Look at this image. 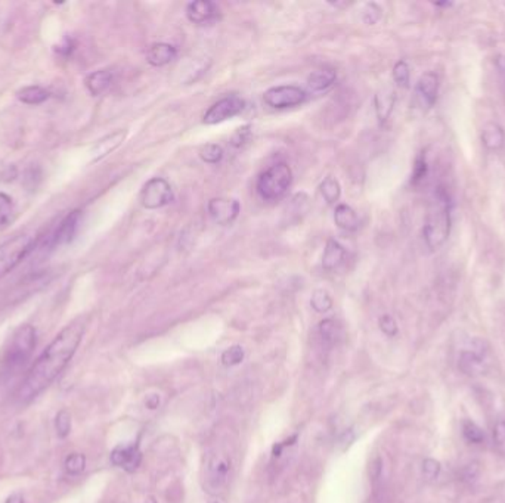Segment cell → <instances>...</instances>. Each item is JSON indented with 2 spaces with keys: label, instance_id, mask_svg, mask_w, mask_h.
Here are the masks:
<instances>
[{
  "label": "cell",
  "instance_id": "obj_1",
  "mask_svg": "<svg viewBox=\"0 0 505 503\" xmlns=\"http://www.w3.org/2000/svg\"><path fill=\"white\" fill-rule=\"evenodd\" d=\"M86 331V319L78 317L61 331L48 349L36 360L31 371L16 391L18 403L27 405L43 393L63 372L82 343Z\"/></svg>",
  "mask_w": 505,
  "mask_h": 503
},
{
  "label": "cell",
  "instance_id": "obj_2",
  "mask_svg": "<svg viewBox=\"0 0 505 503\" xmlns=\"http://www.w3.org/2000/svg\"><path fill=\"white\" fill-rule=\"evenodd\" d=\"M451 226L452 220L448 196L439 191L437 201L434 203V207L429 211L426 223L422 228L424 243L432 251L442 248L451 235Z\"/></svg>",
  "mask_w": 505,
  "mask_h": 503
},
{
  "label": "cell",
  "instance_id": "obj_3",
  "mask_svg": "<svg viewBox=\"0 0 505 503\" xmlns=\"http://www.w3.org/2000/svg\"><path fill=\"white\" fill-rule=\"evenodd\" d=\"M36 347V329L31 325L19 328L11 341V346L4 359V371L6 374H15L31 356Z\"/></svg>",
  "mask_w": 505,
  "mask_h": 503
},
{
  "label": "cell",
  "instance_id": "obj_4",
  "mask_svg": "<svg viewBox=\"0 0 505 503\" xmlns=\"http://www.w3.org/2000/svg\"><path fill=\"white\" fill-rule=\"evenodd\" d=\"M293 182V171L288 164L278 163L269 167L265 173H261L257 179V192L266 199L274 201L286 195Z\"/></svg>",
  "mask_w": 505,
  "mask_h": 503
},
{
  "label": "cell",
  "instance_id": "obj_5",
  "mask_svg": "<svg viewBox=\"0 0 505 503\" xmlns=\"http://www.w3.org/2000/svg\"><path fill=\"white\" fill-rule=\"evenodd\" d=\"M36 245V236L28 233L16 235L0 245V279L11 273Z\"/></svg>",
  "mask_w": 505,
  "mask_h": 503
},
{
  "label": "cell",
  "instance_id": "obj_6",
  "mask_svg": "<svg viewBox=\"0 0 505 503\" xmlns=\"http://www.w3.org/2000/svg\"><path fill=\"white\" fill-rule=\"evenodd\" d=\"M232 470L231 456L222 450H213L207 455L204 464V487L209 493L216 494L222 492L228 481Z\"/></svg>",
  "mask_w": 505,
  "mask_h": 503
},
{
  "label": "cell",
  "instance_id": "obj_7",
  "mask_svg": "<svg viewBox=\"0 0 505 503\" xmlns=\"http://www.w3.org/2000/svg\"><path fill=\"white\" fill-rule=\"evenodd\" d=\"M173 201V189L163 177H152L140 192V204L147 210H157L169 206Z\"/></svg>",
  "mask_w": 505,
  "mask_h": 503
},
{
  "label": "cell",
  "instance_id": "obj_8",
  "mask_svg": "<svg viewBox=\"0 0 505 503\" xmlns=\"http://www.w3.org/2000/svg\"><path fill=\"white\" fill-rule=\"evenodd\" d=\"M488 344L480 338L470 341L467 350H464L459 356V369L467 375H477L486 369Z\"/></svg>",
  "mask_w": 505,
  "mask_h": 503
},
{
  "label": "cell",
  "instance_id": "obj_9",
  "mask_svg": "<svg viewBox=\"0 0 505 503\" xmlns=\"http://www.w3.org/2000/svg\"><path fill=\"white\" fill-rule=\"evenodd\" d=\"M265 104L276 108L286 110L301 105L306 100V92L297 86H278L265 92Z\"/></svg>",
  "mask_w": 505,
  "mask_h": 503
},
{
  "label": "cell",
  "instance_id": "obj_10",
  "mask_svg": "<svg viewBox=\"0 0 505 503\" xmlns=\"http://www.w3.org/2000/svg\"><path fill=\"white\" fill-rule=\"evenodd\" d=\"M246 102L239 96H227L224 99L217 100L216 104H213L209 111L204 114L203 122L206 125H217L222 122H227V120L238 115L244 110Z\"/></svg>",
  "mask_w": 505,
  "mask_h": 503
},
{
  "label": "cell",
  "instance_id": "obj_11",
  "mask_svg": "<svg viewBox=\"0 0 505 503\" xmlns=\"http://www.w3.org/2000/svg\"><path fill=\"white\" fill-rule=\"evenodd\" d=\"M80 223H82V211L74 210V211L68 213L63 218V221H61V223L58 225L56 231L52 233V236L49 239V247L52 250H55L58 247L70 244L77 235Z\"/></svg>",
  "mask_w": 505,
  "mask_h": 503
},
{
  "label": "cell",
  "instance_id": "obj_12",
  "mask_svg": "<svg viewBox=\"0 0 505 503\" xmlns=\"http://www.w3.org/2000/svg\"><path fill=\"white\" fill-rule=\"evenodd\" d=\"M210 217L220 226H228L238 217L241 206L236 199L213 198L207 206Z\"/></svg>",
  "mask_w": 505,
  "mask_h": 503
},
{
  "label": "cell",
  "instance_id": "obj_13",
  "mask_svg": "<svg viewBox=\"0 0 505 503\" xmlns=\"http://www.w3.org/2000/svg\"><path fill=\"white\" fill-rule=\"evenodd\" d=\"M415 95L418 102L421 104V107L424 108H432L436 100H437V95H439V77L436 73L429 71L424 73L417 82L415 86Z\"/></svg>",
  "mask_w": 505,
  "mask_h": 503
},
{
  "label": "cell",
  "instance_id": "obj_14",
  "mask_svg": "<svg viewBox=\"0 0 505 503\" xmlns=\"http://www.w3.org/2000/svg\"><path fill=\"white\" fill-rule=\"evenodd\" d=\"M140 460H142V453H140L137 445L118 446L111 453V464L123 468L127 472L136 471L140 465Z\"/></svg>",
  "mask_w": 505,
  "mask_h": 503
},
{
  "label": "cell",
  "instance_id": "obj_15",
  "mask_svg": "<svg viewBox=\"0 0 505 503\" xmlns=\"http://www.w3.org/2000/svg\"><path fill=\"white\" fill-rule=\"evenodd\" d=\"M126 136H127V130H115V132L110 133L108 136L98 140L96 145L93 147V149L90 152L93 163H96V161L103 159L107 155H110L111 152H114L121 144L125 142Z\"/></svg>",
  "mask_w": 505,
  "mask_h": 503
},
{
  "label": "cell",
  "instance_id": "obj_16",
  "mask_svg": "<svg viewBox=\"0 0 505 503\" xmlns=\"http://www.w3.org/2000/svg\"><path fill=\"white\" fill-rule=\"evenodd\" d=\"M217 15V8L209 0H197L187 6V16L194 24H206Z\"/></svg>",
  "mask_w": 505,
  "mask_h": 503
},
{
  "label": "cell",
  "instance_id": "obj_17",
  "mask_svg": "<svg viewBox=\"0 0 505 503\" xmlns=\"http://www.w3.org/2000/svg\"><path fill=\"white\" fill-rule=\"evenodd\" d=\"M177 49L169 43H154L147 51V61L152 67H165L175 61Z\"/></svg>",
  "mask_w": 505,
  "mask_h": 503
},
{
  "label": "cell",
  "instance_id": "obj_18",
  "mask_svg": "<svg viewBox=\"0 0 505 503\" xmlns=\"http://www.w3.org/2000/svg\"><path fill=\"white\" fill-rule=\"evenodd\" d=\"M480 137L483 147L488 151H499L505 145V132L495 122H488L483 125Z\"/></svg>",
  "mask_w": 505,
  "mask_h": 503
},
{
  "label": "cell",
  "instance_id": "obj_19",
  "mask_svg": "<svg viewBox=\"0 0 505 503\" xmlns=\"http://www.w3.org/2000/svg\"><path fill=\"white\" fill-rule=\"evenodd\" d=\"M396 102V93L393 89L386 88L375 95V112L381 125H385L390 118Z\"/></svg>",
  "mask_w": 505,
  "mask_h": 503
},
{
  "label": "cell",
  "instance_id": "obj_20",
  "mask_svg": "<svg viewBox=\"0 0 505 503\" xmlns=\"http://www.w3.org/2000/svg\"><path fill=\"white\" fill-rule=\"evenodd\" d=\"M345 257H346L345 247H343L340 243H337V240L330 239L326 245L324 255H322V268L328 272H334L343 265Z\"/></svg>",
  "mask_w": 505,
  "mask_h": 503
},
{
  "label": "cell",
  "instance_id": "obj_21",
  "mask_svg": "<svg viewBox=\"0 0 505 503\" xmlns=\"http://www.w3.org/2000/svg\"><path fill=\"white\" fill-rule=\"evenodd\" d=\"M113 78L114 75L110 70H98L86 77L85 85L92 96H99L108 90L113 83Z\"/></svg>",
  "mask_w": 505,
  "mask_h": 503
},
{
  "label": "cell",
  "instance_id": "obj_22",
  "mask_svg": "<svg viewBox=\"0 0 505 503\" xmlns=\"http://www.w3.org/2000/svg\"><path fill=\"white\" fill-rule=\"evenodd\" d=\"M334 221L340 229L348 231V232H353L359 228V217H358L356 211L346 204H338L335 207Z\"/></svg>",
  "mask_w": 505,
  "mask_h": 503
},
{
  "label": "cell",
  "instance_id": "obj_23",
  "mask_svg": "<svg viewBox=\"0 0 505 503\" xmlns=\"http://www.w3.org/2000/svg\"><path fill=\"white\" fill-rule=\"evenodd\" d=\"M337 78V74L334 70H318L313 71L309 78H308V86L312 92H326L328 90Z\"/></svg>",
  "mask_w": 505,
  "mask_h": 503
},
{
  "label": "cell",
  "instance_id": "obj_24",
  "mask_svg": "<svg viewBox=\"0 0 505 503\" xmlns=\"http://www.w3.org/2000/svg\"><path fill=\"white\" fill-rule=\"evenodd\" d=\"M16 96L24 104L40 105V104L46 102V100L51 97V93L40 86H28V88L18 90Z\"/></svg>",
  "mask_w": 505,
  "mask_h": 503
},
{
  "label": "cell",
  "instance_id": "obj_25",
  "mask_svg": "<svg viewBox=\"0 0 505 503\" xmlns=\"http://www.w3.org/2000/svg\"><path fill=\"white\" fill-rule=\"evenodd\" d=\"M319 335L328 344H334L341 337V328L334 319H326L319 324Z\"/></svg>",
  "mask_w": 505,
  "mask_h": 503
},
{
  "label": "cell",
  "instance_id": "obj_26",
  "mask_svg": "<svg viewBox=\"0 0 505 503\" xmlns=\"http://www.w3.org/2000/svg\"><path fill=\"white\" fill-rule=\"evenodd\" d=\"M319 189H321L322 196H324V199L327 201V203H328L330 206L335 204L337 201L340 199L341 186H340V184H338V180L334 179V177H331V176L327 177V179L324 180V182L321 184Z\"/></svg>",
  "mask_w": 505,
  "mask_h": 503
},
{
  "label": "cell",
  "instance_id": "obj_27",
  "mask_svg": "<svg viewBox=\"0 0 505 503\" xmlns=\"http://www.w3.org/2000/svg\"><path fill=\"white\" fill-rule=\"evenodd\" d=\"M15 213V206L14 201L9 195L0 192V229L6 228Z\"/></svg>",
  "mask_w": 505,
  "mask_h": 503
},
{
  "label": "cell",
  "instance_id": "obj_28",
  "mask_svg": "<svg viewBox=\"0 0 505 503\" xmlns=\"http://www.w3.org/2000/svg\"><path fill=\"white\" fill-rule=\"evenodd\" d=\"M462 435L469 443H473V445H480V443L484 441V431L472 419L462 420Z\"/></svg>",
  "mask_w": 505,
  "mask_h": 503
},
{
  "label": "cell",
  "instance_id": "obj_29",
  "mask_svg": "<svg viewBox=\"0 0 505 503\" xmlns=\"http://www.w3.org/2000/svg\"><path fill=\"white\" fill-rule=\"evenodd\" d=\"M311 305L315 312L318 313H326L333 307V298L326 290H316L312 295Z\"/></svg>",
  "mask_w": 505,
  "mask_h": 503
},
{
  "label": "cell",
  "instance_id": "obj_30",
  "mask_svg": "<svg viewBox=\"0 0 505 503\" xmlns=\"http://www.w3.org/2000/svg\"><path fill=\"white\" fill-rule=\"evenodd\" d=\"M393 80L399 88H410L411 82V70L407 61H397L393 68Z\"/></svg>",
  "mask_w": 505,
  "mask_h": 503
},
{
  "label": "cell",
  "instance_id": "obj_31",
  "mask_svg": "<svg viewBox=\"0 0 505 503\" xmlns=\"http://www.w3.org/2000/svg\"><path fill=\"white\" fill-rule=\"evenodd\" d=\"M66 471L71 475H78L85 471L86 457L82 453H71L66 459Z\"/></svg>",
  "mask_w": 505,
  "mask_h": 503
},
{
  "label": "cell",
  "instance_id": "obj_32",
  "mask_svg": "<svg viewBox=\"0 0 505 503\" xmlns=\"http://www.w3.org/2000/svg\"><path fill=\"white\" fill-rule=\"evenodd\" d=\"M199 157L204 163L217 164L220 163V159L224 158V149H222V147L217 144H209L199 151Z\"/></svg>",
  "mask_w": 505,
  "mask_h": 503
},
{
  "label": "cell",
  "instance_id": "obj_33",
  "mask_svg": "<svg viewBox=\"0 0 505 503\" xmlns=\"http://www.w3.org/2000/svg\"><path fill=\"white\" fill-rule=\"evenodd\" d=\"M244 360V350L241 346H232L222 354V364L225 366H235L239 365Z\"/></svg>",
  "mask_w": 505,
  "mask_h": 503
},
{
  "label": "cell",
  "instance_id": "obj_34",
  "mask_svg": "<svg viewBox=\"0 0 505 503\" xmlns=\"http://www.w3.org/2000/svg\"><path fill=\"white\" fill-rule=\"evenodd\" d=\"M55 427H56V434L61 438H66L70 434V431H71V416H70V413L67 411H61L56 415Z\"/></svg>",
  "mask_w": 505,
  "mask_h": 503
},
{
  "label": "cell",
  "instance_id": "obj_35",
  "mask_svg": "<svg viewBox=\"0 0 505 503\" xmlns=\"http://www.w3.org/2000/svg\"><path fill=\"white\" fill-rule=\"evenodd\" d=\"M492 437H494V445L496 450L502 456H505V419H499L494 425Z\"/></svg>",
  "mask_w": 505,
  "mask_h": 503
},
{
  "label": "cell",
  "instance_id": "obj_36",
  "mask_svg": "<svg viewBox=\"0 0 505 503\" xmlns=\"http://www.w3.org/2000/svg\"><path fill=\"white\" fill-rule=\"evenodd\" d=\"M381 15H382V11H381V8L377 4H368L365 6V9H363L362 18H363V21H365V24L374 26V24H377L380 21Z\"/></svg>",
  "mask_w": 505,
  "mask_h": 503
},
{
  "label": "cell",
  "instance_id": "obj_37",
  "mask_svg": "<svg viewBox=\"0 0 505 503\" xmlns=\"http://www.w3.org/2000/svg\"><path fill=\"white\" fill-rule=\"evenodd\" d=\"M380 329L385 332L387 337H395L397 335V324L396 320L390 314H385L380 317Z\"/></svg>",
  "mask_w": 505,
  "mask_h": 503
},
{
  "label": "cell",
  "instance_id": "obj_38",
  "mask_svg": "<svg viewBox=\"0 0 505 503\" xmlns=\"http://www.w3.org/2000/svg\"><path fill=\"white\" fill-rule=\"evenodd\" d=\"M422 474L427 480H436L440 474V464L434 459H426L422 462Z\"/></svg>",
  "mask_w": 505,
  "mask_h": 503
},
{
  "label": "cell",
  "instance_id": "obj_39",
  "mask_svg": "<svg viewBox=\"0 0 505 503\" xmlns=\"http://www.w3.org/2000/svg\"><path fill=\"white\" fill-rule=\"evenodd\" d=\"M426 174H427V161H426V158H424V155H421L417 159V163H415V169H414V174H412V182L414 184L421 182V180L426 177Z\"/></svg>",
  "mask_w": 505,
  "mask_h": 503
},
{
  "label": "cell",
  "instance_id": "obj_40",
  "mask_svg": "<svg viewBox=\"0 0 505 503\" xmlns=\"http://www.w3.org/2000/svg\"><path fill=\"white\" fill-rule=\"evenodd\" d=\"M250 126H244V127H239L236 132H235V134L232 136V140H231V142H232V145L235 147V148H239V147H242V145H244L246 142H247V140L250 139Z\"/></svg>",
  "mask_w": 505,
  "mask_h": 503
},
{
  "label": "cell",
  "instance_id": "obj_41",
  "mask_svg": "<svg viewBox=\"0 0 505 503\" xmlns=\"http://www.w3.org/2000/svg\"><path fill=\"white\" fill-rule=\"evenodd\" d=\"M477 475H479V467H477V464L467 465L466 470H464V478H466V480H476Z\"/></svg>",
  "mask_w": 505,
  "mask_h": 503
},
{
  "label": "cell",
  "instance_id": "obj_42",
  "mask_svg": "<svg viewBox=\"0 0 505 503\" xmlns=\"http://www.w3.org/2000/svg\"><path fill=\"white\" fill-rule=\"evenodd\" d=\"M145 405H147L148 409H157L158 405H160V397L155 396V394H151L150 397H147Z\"/></svg>",
  "mask_w": 505,
  "mask_h": 503
},
{
  "label": "cell",
  "instance_id": "obj_43",
  "mask_svg": "<svg viewBox=\"0 0 505 503\" xmlns=\"http://www.w3.org/2000/svg\"><path fill=\"white\" fill-rule=\"evenodd\" d=\"M495 65H496L499 74H502L505 77V55H498L495 58Z\"/></svg>",
  "mask_w": 505,
  "mask_h": 503
},
{
  "label": "cell",
  "instance_id": "obj_44",
  "mask_svg": "<svg viewBox=\"0 0 505 503\" xmlns=\"http://www.w3.org/2000/svg\"><path fill=\"white\" fill-rule=\"evenodd\" d=\"M6 503H24V497L21 493H14L12 496L8 497Z\"/></svg>",
  "mask_w": 505,
  "mask_h": 503
},
{
  "label": "cell",
  "instance_id": "obj_45",
  "mask_svg": "<svg viewBox=\"0 0 505 503\" xmlns=\"http://www.w3.org/2000/svg\"><path fill=\"white\" fill-rule=\"evenodd\" d=\"M145 503H158V502H157V500H155V497H148V499H147V502H145Z\"/></svg>",
  "mask_w": 505,
  "mask_h": 503
},
{
  "label": "cell",
  "instance_id": "obj_46",
  "mask_svg": "<svg viewBox=\"0 0 505 503\" xmlns=\"http://www.w3.org/2000/svg\"><path fill=\"white\" fill-rule=\"evenodd\" d=\"M212 503H217V502H212Z\"/></svg>",
  "mask_w": 505,
  "mask_h": 503
}]
</instances>
